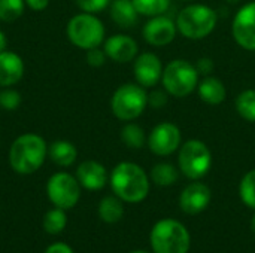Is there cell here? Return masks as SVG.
<instances>
[{
  "label": "cell",
  "mask_w": 255,
  "mask_h": 253,
  "mask_svg": "<svg viewBox=\"0 0 255 253\" xmlns=\"http://www.w3.org/2000/svg\"><path fill=\"white\" fill-rule=\"evenodd\" d=\"M197 91H199V97L202 98V101L211 106L221 104L227 97V89L224 84L218 78H214V76H205L203 81L199 82Z\"/></svg>",
  "instance_id": "cell-19"
},
{
  "label": "cell",
  "mask_w": 255,
  "mask_h": 253,
  "mask_svg": "<svg viewBox=\"0 0 255 253\" xmlns=\"http://www.w3.org/2000/svg\"><path fill=\"white\" fill-rule=\"evenodd\" d=\"M176 22L164 15L152 16L142 28V36L145 42L152 46H166L172 43L176 37Z\"/></svg>",
  "instance_id": "cell-13"
},
{
  "label": "cell",
  "mask_w": 255,
  "mask_h": 253,
  "mask_svg": "<svg viewBox=\"0 0 255 253\" xmlns=\"http://www.w3.org/2000/svg\"><path fill=\"white\" fill-rule=\"evenodd\" d=\"M194 66H196L197 73L202 75V76H211V73L214 72V67H215L214 66V61L211 58H208V57L199 58Z\"/></svg>",
  "instance_id": "cell-33"
},
{
  "label": "cell",
  "mask_w": 255,
  "mask_h": 253,
  "mask_svg": "<svg viewBox=\"0 0 255 253\" xmlns=\"http://www.w3.org/2000/svg\"><path fill=\"white\" fill-rule=\"evenodd\" d=\"M163 64L161 60L154 52H143L134 58L133 73L134 79L143 88L155 86L163 76Z\"/></svg>",
  "instance_id": "cell-12"
},
{
  "label": "cell",
  "mask_w": 255,
  "mask_h": 253,
  "mask_svg": "<svg viewBox=\"0 0 255 253\" xmlns=\"http://www.w3.org/2000/svg\"><path fill=\"white\" fill-rule=\"evenodd\" d=\"M45 253H73V251H72V248H70L69 245L58 242V243L51 245V246L45 251Z\"/></svg>",
  "instance_id": "cell-34"
},
{
  "label": "cell",
  "mask_w": 255,
  "mask_h": 253,
  "mask_svg": "<svg viewBox=\"0 0 255 253\" xmlns=\"http://www.w3.org/2000/svg\"><path fill=\"white\" fill-rule=\"evenodd\" d=\"M182 134L178 125L172 122H160L148 136V146L158 157H169L181 148Z\"/></svg>",
  "instance_id": "cell-10"
},
{
  "label": "cell",
  "mask_w": 255,
  "mask_h": 253,
  "mask_svg": "<svg viewBox=\"0 0 255 253\" xmlns=\"http://www.w3.org/2000/svg\"><path fill=\"white\" fill-rule=\"evenodd\" d=\"M131 253H148V252H145V251H134V252H131Z\"/></svg>",
  "instance_id": "cell-39"
},
{
  "label": "cell",
  "mask_w": 255,
  "mask_h": 253,
  "mask_svg": "<svg viewBox=\"0 0 255 253\" xmlns=\"http://www.w3.org/2000/svg\"><path fill=\"white\" fill-rule=\"evenodd\" d=\"M75 1L82 12H88V13L100 12L111 4V0H75Z\"/></svg>",
  "instance_id": "cell-30"
},
{
  "label": "cell",
  "mask_w": 255,
  "mask_h": 253,
  "mask_svg": "<svg viewBox=\"0 0 255 253\" xmlns=\"http://www.w3.org/2000/svg\"><path fill=\"white\" fill-rule=\"evenodd\" d=\"M211 203V189L202 182L190 183L179 197V207L187 215L202 213Z\"/></svg>",
  "instance_id": "cell-15"
},
{
  "label": "cell",
  "mask_w": 255,
  "mask_h": 253,
  "mask_svg": "<svg viewBox=\"0 0 255 253\" xmlns=\"http://www.w3.org/2000/svg\"><path fill=\"white\" fill-rule=\"evenodd\" d=\"M48 155L60 167H70L78 157V151L72 142L67 140H55L48 148Z\"/></svg>",
  "instance_id": "cell-20"
},
{
  "label": "cell",
  "mask_w": 255,
  "mask_h": 253,
  "mask_svg": "<svg viewBox=\"0 0 255 253\" xmlns=\"http://www.w3.org/2000/svg\"><path fill=\"white\" fill-rule=\"evenodd\" d=\"M103 49L109 60L120 63V64L134 61V58L139 52L137 42L127 34H114V36L108 37L105 40Z\"/></svg>",
  "instance_id": "cell-14"
},
{
  "label": "cell",
  "mask_w": 255,
  "mask_h": 253,
  "mask_svg": "<svg viewBox=\"0 0 255 253\" xmlns=\"http://www.w3.org/2000/svg\"><path fill=\"white\" fill-rule=\"evenodd\" d=\"M232 34L241 48L255 51V1L244 4L238 10L233 18Z\"/></svg>",
  "instance_id": "cell-11"
},
{
  "label": "cell",
  "mask_w": 255,
  "mask_h": 253,
  "mask_svg": "<svg viewBox=\"0 0 255 253\" xmlns=\"http://www.w3.org/2000/svg\"><path fill=\"white\" fill-rule=\"evenodd\" d=\"M161 84L169 95L184 98L197 88L199 73L193 63L187 60H173L164 67Z\"/></svg>",
  "instance_id": "cell-6"
},
{
  "label": "cell",
  "mask_w": 255,
  "mask_h": 253,
  "mask_svg": "<svg viewBox=\"0 0 255 253\" xmlns=\"http://www.w3.org/2000/svg\"><path fill=\"white\" fill-rule=\"evenodd\" d=\"M148 106V94L139 84H124L118 86L111 98V109L120 121H134Z\"/></svg>",
  "instance_id": "cell-7"
},
{
  "label": "cell",
  "mask_w": 255,
  "mask_h": 253,
  "mask_svg": "<svg viewBox=\"0 0 255 253\" xmlns=\"http://www.w3.org/2000/svg\"><path fill=\"white\" fill-rule=\"evenodd\" d=\"M111 18L121 28H131L139 21V12L131 0H112Z\"/></svg>",
  "instance_id": "cell-18"
},
{
  "label": "cell",
  "mask_w": 255,
  "mask_h": 253,
  "mask_svg": "<svg viewBox=\"0 0 255 253\" xmlns=\"http://www.w3.org/2000/svg\"><path fill=\"white\" fill-rule=\"evenodd\" d=\"M251 230H253V233L255 234V215L254 218H253V221H251Z\"/></svg>",
  "instance_id": "cell-37"
},
{
  "label": "cell",
  "mask_w": 255,
  "mask_h": 253,
  "mask_svg": "<svg viewBox=\"0 0 255 253\" xmlns=\"http://www.w3.org/2000/svg\"><path fill=\"white\" fill-rule=\"evenodd\" d=\"M217 22L218 13L211 6L200 3L185 6L176 18L178 31L190 40H202L208 37L215 30Z\"/></svg>",
  "instance_id": "cell-3"
},
{
  "label": "cell",
  "mask_w": 255,
  "mask_h": 253,
  "mask_svg": "<svg viewBox=\"0 0 255 253\" xmlns=\"http://www.w3.org/2000/svg\"><path fill=\"white\" fill-rule=\"evenodd\" d=\"M46 194L55 207L67 210L78 204L81 197V183L69 173H55L46 183Z\"/></svg>",
  "instance_id": "cell-9"
},
{
  "label": "cell",
  "mask_w": 255,
  "mask_h": 253,
  "mask_svg": "<svg viewBox=\"0 0 255 253\" xmlns=\"http://www.w3.org/2000/svg\"><path fill=\"white\" fill-rule=\"evenodd\" d=\"M24 1L33 10H43L49 4V0H24Z\"/></svg>",
  "instance_id": "cell-35"
},
{
  "label": "cell",
  "mask_w": 255,
  "mask_h": 253,
  "mask_svg": "<svg viewBox=\"0 0 255 253\" xmlns=\"http://www.w3.org/2000/svg\"><path fill=\"white\" fill-rule=\"evenodd\" d=\"M184 1H190V0H184Z\"/></svg>",
  "instance_id": "cell-40"
},
{
  "label": "cell",
  "mask_w": 255,
  "mask_h": 253,
  "mask_svg": "<svg viewBox=\"0 0 255 253\" xmlns=\"http://www.w3.org/2000/svg\"><path fill=\"white\" fill-rule=\"evenodd\" d=\"M226 1H227V3H230V4H238L241 0H226Z\"/></svg>",
  "instance_id": "cell-38"
},
{
  "label": "cell",
  "mask_w": 255,
  "mask_h": 253,
  "mask_svg": "<svg viewBox=\"0 0 255 253\" xmlns=\"http://www.w3.org/2000/svg\"><path fill=\"white\" fill-rule=\"evenodd\" d=\"M106 58H108V55H106L105 49H100L99 46L87 51V63L91 67H102L106 63Z\"/></svg>",
  "instance_id": "cell-32"
},
{
  "label": "cell",
  "mask_w": 255,
  "mask_h": 253,
  "mask_svg": "<svg viewBox=\"0 0 255 253\" xmlns=\"http://www.w3.org/2000/svg\"><path fill=\"white\" fill-rule=\"evenodd\" d=\"M178 164L182 174L191 180H199L208 174L212 166V154L202 140H187L179 148Z\"/></svg>",
  "instance_id": "cell-8"
},
{
  "label": "cell",
  "mask_w": 255,
  "mask_h": 253,
  "mask_svg": "<svg viewBox=\"0 0 255 253\" xmlns=\"http://www.w3.org/2000/svg\"><path fill=\"white\" fill-rule=\"evenodd\" d=\"M136 10L139 12V15L143 16H158L163 15L169 6H170V0H131Z\"/></svg>",
  "instance_id": "cell-26"
},
{
  "label": "cell",
  "mask_w": 255,
  "mask_h": 253,
  "mask_svg": "<svg viewBox=\"0 0 255 253\" xmlns=\"http://www.w3.org/2000/svg\"><path fill=\"white\" fill-rule=\"evenodd\" d=\"M236 110L245 121L255 122V89H245L236 97Z\"/></svg>",
  "instance_id": "cell-24"
},
{
  "label": "cell",
  "mask_w": 255,
  "mask_h": 253,
  "mask_svg": "<svg viewBox=\"0 0 255 253\" xmlns=\"http://www.w3.org/2000/svg\"><path fill=\"white\" fill-rule=\"evenodd\" d=\"M169 101V92L164 89H154L148 94V106L152 109H163Z\"/></svg>",
  "instance_id": "cell-31"
},
{
  "label": "cell",
  "mask_w": 255,
  "mask_h": 253,
  "mask_svg": "<svg viewBox=\"0 0 255 253\" xmlns=\"http://www.w3.org/2000/svg\"><path fill=\"white\" fill-rule=\"evenodd\" d=\"M99 216L106 224H117L124 216L123 200L117 195L105 197L99 204Z\"/></svg>",
  "instance_id": "cell-21"
},
{
  "label": "cell",
  "mask_w": 255,
  "mask_h": 253,
  "mask_svg": "<svg viewBox=\"0 0 255 253\" xmlns=\"http://www.w3.org/2000/svg\"><path fill=\"white\" fill-rule=\"evenodd\" d=\"M105 25L94 13H78L72 16L66 27L67 39L81 49L97 48L105 42Z\"/></svg>",
  "instance_id": "cell-5"
},
{
  "label": "cell",
  "mask_w": 255,
  "mask_h": 253,
  "mask_svg": "<svg viewBox=\"0 0 255 253\" xmlns=\"http://www.w3.org/2000/svg\"><path fill=\"white\" fill-rule=\"evenodd\" d=\"M21 104V94L10 86L0 91V107L4 110H16Z\"/></svg>",
  "instance_id": "cell-29"
},
{
  "label": "cell",
  "mask_w": 255,
  "mask_h": 253,
  "mask_svg": "<svg viewBox=\"0 0 255 253\" xmlns=\"http://www.w3.org/2000/svg\"><path fill=\"white\" fill-rule=\"evenodd\" d=\"M76 179L82 188L88 191H99L108 183V171L103 164L88 160L78 166Z\"/></svg>",
  "instance_id": "cell-16"
},
{
  "label": "cell",
  "mask_w": 255,
  "mask_h": 253,
  "mask_svg": "<svg viewBox=\"0 0 255 253\" xmlns=\"http://www.w3.org/2000/svg\"><path fill=\"white\" fill-rule=\"evenodd\" d=\"M149 242L154 253H187L191 239L179 221L161 219L152 227Z\"/></svg>",
  "instance_id": "cell-4"
},
{
  "label": "cell",
  "mask_w": 255,
  "mask_h": 253,
  "mask_svg": "<svg viewBox=\"0 0 255 253\" xmlns=\"http://www.w3.org/2000/svg\"><path fill=\"white\" fill-rule=\"evenodd\" d=\"M66 225H67V216L63 209L55 207L43 216V230L51 236L60 234L66 228Z\"/></svg>",
  "instance_id": "cell-25"
},
{
  "label": "cell",
  "mask_w": 255,
  "mask_h": 253,
  "mask_svg": "<svg viewBox=\"0 0 255 253\" xmlns=\"http://www.w3.org/2000/svg\"><path fill=\"white\" fill-rule=\"evenodd\" d=\"M121 140L130 149H140L146 143V134L140 125L134 122H127L121 130Z\"/></svg>",
  "instance_id": "cell-23"
},
{
  "label": "cell",
  "mask_w": 255,
  "mask_h": 253,
  "mask_svg": "<svg viewBox=\"0 0 255 253\" xmlns=\"http://www.w3.org/2000/svg\"><path fill=\"white\" fill-rule=\"evenodd\" d=\"M25 9L24 0H0V21L13 22L22 16Z\"/></svg>",
  "instance_id": "cell-27"
},
{
  "label": "cell",
  "mask_w": 255,
  "mask_h": 253,
  "mask_svg": "<svg viewBox=\"0 0 255 253\" xmlns=\"http://www.w3.org/2000/svg\"><path fill=\"white\" fill-rule=\"evenodd\" d=\"M24 76V61L12 51L0 52V86L7 88L18 84Z\"/></svg>",
  "instance_id": "cell-17"
},
{
  "label": "cell",
  "mask_w": 255,
  "mask_h": 253,
  "mask_svg": "<svg viewBox=\"0 0 255 253\" xmlns=\"http://www.w3.org/2000/svg\"><path fill=\"white\" fill-rule=\"evenodd\" d=\"M6 46H7V40H6V36L4 33L0 30V52L6 51Z\"/></svg>",
  "instance_id": "cell-36"
},
{
  "label": "cell",
  "mask_w": 255,
  "mask_h": 253,
  "mask_svg": "<svg viewBox=\"0 0 255 253\" xmlns=\"http://www.w3.org/2000/svg\"><path fill=\"white\" fill-rule=\"evenodd\" d=\"M239 195L241 200L251 209L255 210V169L248 171L239 185Z\"/></svg>",
  "instance_id": "cell-28"
},
{
  "label": "cell",
  "mask_w": 255,
  "mask_h": 253,
  "mask_svg": "<svg viewBox=\"0 0 255 253\" xmlns=\"http://www.w3.org/2000/svg\"><path fill=\"white\" fill-rule=\"evenodd\" d=\"M114 194L124 203H140L149 194V179L145 170L134 163H120L111 173Z\"/></svg>",
  "instance_id": "cell-1"
},
{
  "label": "cell",
  "mask_w": 255,
  "mask_h": 253,
  "mask_svg": "<svg viewBox=\"0 0 255 253\" xmlns=\"http://www.w3.org/2000/svg\"><path fill=\"white\" fill-rule=\"evenodd\" d=\"M178 177H179L178 169L169 163L155 164L151 170V180L157 186H170V185L176 183Z\"/></svg>",
  "instance_id": "cell-22"
},
{
  "label": "cell",
  "mask_w": 255,
  "mask_h": 253,
  "mask_svg": "<svg viewBox=\"0 0 255 253\" xmlns=\"http://www.w3.org/2000/svg\"><path fill=\"white\" fill-rule=\"evenodd\" d=\"M48 154L43 137L34 133L21 134L9 148V164L18 174H31L45 163Z\"/></svg>",
  "instance_id": "cell-2"
}]
</instances>
